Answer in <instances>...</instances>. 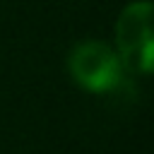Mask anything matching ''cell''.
Returning a JSON list of instances; mask_svg holds the SVG:
<instances>
[{
  "label": "cell",
  "instance_id": "obj_1",
  "mask_svg": "<svg viewBox=\"0 0 154 154\" xmlns=\"http://www.w3.org/2000/svg\"><path fill=\"white\" fill-rule=\"evenodd\" d=\"M152 2H130L116 22V48L123 67L147 75L152 70Z\"/></svg>",
  "mask_w": 154,
  "mask_h": 154
},
{
  "label": "cell",
  "instance_id": "obj_2",
  "mask_svg": "<svg viewBox=\"0 0 154 154\" xmlns=\"http://www.w3.org/2000/svg\"><path fill=\"white\" fill-rule=\"evenodd\" d=\"M72 79L87 91H111L123 77V63L118 53L103 41H82L72 48L67 60Z\"/></svg>",
  "mask_w": 154,
  "mask_h": 154
}]
</instances>
